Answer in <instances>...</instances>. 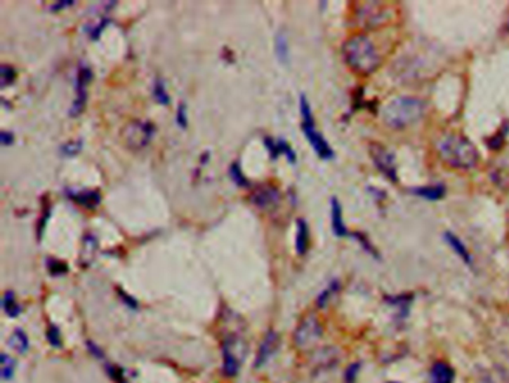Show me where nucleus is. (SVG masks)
Instances as JSON below:
<instances>
[{
  "mask_svg": "<svg viewBox=\"0 0 509 383\" xmlns=\"http://www.w3.org/2000/svg\"><path fill=\"white\" fill-rule=\"evenodd\" d=\"M208 161H209V152H205V154H202V159H200V163H202L205 166Z\"/></svg>",
  "mask_w": 509,
  "mask_h": 383,
  "instance_id": "79ce46f5",
  "label": "nucleus"
},
{
  "mask_svg": "<svg viewBox=\"0 0 509 383\" xmlns=\"http://www.w3.org/2000/svg\"><path fill=\"white\" fill-rule=\"evenodd\" d=\"M454 372L445 363H436L430 373V383H453Z\"/></svg>",
  "mask_w": 509,
  "mask_h": 383,
  "instance_id": "6ab92c4d",
  "label": "nucleus"
},
{
  "mask_svg": "<svg viewBox=\"0 0 509 383\" xmlns=\"http://www.w3.org/2000/svg\"><path fill=\"white\" fill-rule=\"evenodd\" d=\"M175 121H176V126L183 130H185L188 127V106L185 102H181L178 105V107H176Z\"/></svg>",
  "mask_w": 509,
  "mask_h": 383,
  "instance_id": "473e14b6",
  "label": "nucleus"
},
{
  "mask_svg": "<svg viewBox=\"0 0 509 383\" xmlns=\"http://www.w3.org/2000/svg\"><path fill=\"white\" fill-rule=\"evenodd\" d=\"M275 54L282 65H289V62H290L289 38L282 30H279L275 36Z\"/></svg>",
  "mask_w": 509,
  "mask_h": 383,
  "instance_id": "412c9836",
  "label": "nucleus"
},
{
  "mask_svg": "<svg viewBox=\"0 0 509 383\" xmlns=\"http://www.w3.org/2000/svg\"><path fill=\"white\" fill-rule=\"evenodd\" d=\"M98 249H99L98 237L93 233L84 234V237H82V246H81V255H79V262L82 267L91 264L94 258H96Z\"/></svg>",
  "mask_w": 509,
  "mask_h": 383,
  "instance_id": "2eb2a0df",
  "label": "nucleus"
},
{
  "mask_svg": "<svg viewBox=\"0 0 509 383\" xmlns=\"http://www.w3.org/2000/svg\"><path fill=\"white\" fill-rule=\"evenodd\" d=\"M82 147H84V142H82V139L70 140V142L63 143L60 152L65 155V157L70 159V157H75V155H78L82 151Z\"/></svg>",
  "mask_w": 509,
  "mask_h": 383,
  "instance_id": "7c9ffc66",
  "label": "nucleus"
},
{
  "mask_svg": "<svg viewBox=\"0 0 509 383\" xmlns=\"http://www.w3.org/2000/svg\"><path fill=\"white\" fill-rule=\"evenodd\" d=\"M342 57L347 66L360 75H371L381 66V55L368 36L359 33L342 45Z\"/></svg>",
  "mask_w": 509,
  "mask_h": 383,
  "instance_id": "f03ea898",
  "label": "nucleus"
},
{
  "mask_svg": "<svg viewBox=\"0 0 509 383\" xmlns=\"http://www.w3.org/2000/svg\"><path fill=\"white\" fill-rule=\"evenodd\" d=\"M369 155L378 172L383 173L393 184L399 182L396 157L392 151L387 149L381 143H371Z\"/></svg>",
  "mask_w": 509,
  "mask_h": 383,
  "instance_id": "6e6552de",
  "label": "nucleus"
},
{
  "mask_svg": "<svg viewBox=\"0 0 509 383\" xmlns=\"http://www.w3.org/2000/svg\"><path fill=\"white\" fill-rule=\"evenodd\" d=\"M9 346L15 352H18L21 355L26 354L29 351V348H30V340H29V336L26 334V331L21 330V328H17L13 332V336H11V339H9Z\"/></svg>",
  "mask_w": 509,
  "mask_h": 383,
  "instance_id": "4be33fe9",
  "label": "nucleus"
},
{
  "mask_svg": "<svg viewBox=\"0 0 509 383\" xmlns=\"http://www.w3.org/2000/svg\"><path fill=\"white\" fill-rule=\"evenodd\" d=\"M330 220H331V231L336 237H350L351 231L344 221V210L338 197L330 199Z\"/></svg>",
  "mask_w": 509,
  "mask_h": 383,
  "instance_id": "4468645a",
  "label": "nucleus"
},
{
  "mask_svg": "<svg viewBox=\"0 0 509 383\" xmlns=\"http://www.w3.org/2000/svg\"><path fill=\"white\" fill-rule=\"evenodd\" d=\"M46 269H48L50 274L54 278L63 276V274H66L69 271V267H67L66 262L62 261V260H55V258L46 260Z\"/></svg>",
  "mask_w": 509,
  "mask_h": 383,
  "instance_id": "c85d7f7f",
  "label": "nucleus"
},
{
  "mask_svg": "<svg viewBox=\"0 0 509 383\" xmlns=\"http://www.w3.org/2000/svg\"><path fill=\"white\" fill-rule=\"evenodd\" d=\"M67 193L66 196L74 200L78 206L86 208V209H96L100 201H102V196L99 189H66Z\"/></svg>",
  "mask_w": 509,
  "mask_h": 383,
  "instance_id": "ddd939ff",
  "label": "nucleus"
},
{
  "mask_svg": "<svg viewBox=\"0 0 509 383\" xmlns=\"http://www.w3.org/2000/svg\"><path fill=\"white\" fill-rule=\"evenodd\" d=\"M74 5H75L74 0H63V2H57V4H54V5L51 6V11L57 12V11H62V9H65V8H70V6H74Z\"/></svg>",
  "mask_w": 509,
  "mask_h": 383,
  "instance_id": "a19ab883",
  "label": "nucleus"
},
{
  "mask_svg": "<svg viewBox=\"0 0 509 383\" xmlns=\"http://www.w3.org/2000/svg\"><path fill=\"white\" fill-rule=\"evenodd\" d=\"M15 137H14V133H11V131H6L4 130L2 133H0V143L6 148V147H11L14 143Z\"/></svg>",
  "mask_w": 509,
  "mask_h": 383,
  "instance_id": "58836bf2",
  "label": "nucleus"
},
{
  "mask_svg": "<svg viewBox=\"0 0 509 383\" xmlns=\"http://www.w3.org/2000/svg\"><path fill=\"white\" fill-rule=\"evenodd\" d=\"M223 352V372L226 376H236L245 361L248 354V344L238 332H229L221 344Z\"/></svg>",
  "mask_w": 509,
  "mask_h": 383,
  "instance_id": "39448f33",
  "label": "nucleus"
},
{
  "mask_svg": "<svg viewBox=\"0 0 509 383\" xmlns=\"http://www.w3.org/2000/svg\"><path fill=\"white\" fill-rule=\"evenodd\" d=\"M310 225L303 220L299 218L296 221V241H294V248H296V254L303 257L308 249H310Z\"/></svg>",
  "mask_w": 509,
  "mask_h": 383,
  "instance_id": "dca6fc26",
  "label": "nucleus"
},
{
  "mask_svg": "<svg viewBox=\"0 0 509 383\" xmlns=\"http://www.w3.org/2000/svg\"><path fill=\"white\" fill-rule=\"evenodd\" d=\"M14 372H15V361L13 360V356H9L8 354H2L0 355V376L5 382L11 380L14 377Z\"/></svg>",
  "mask_w": 509,
  "mask_h": 383,
  "instance_id": "a878e982",
  "label": "nucleus"
},
{
  "mask_svg": "<svg viewBox=\"0 0 509 383\" xmlns=\"http://www.w3.org/2000/svg\"><path fill=\"white\" fill-rule=\"evenodd\" d=\"M506 29L509 30V20H508V22H506Z\"/></svg>",
  "mask_w": 509,
  "mask_h": 383,
  "instance_id": "37998d69",
  "label": "nucleus"
},
{
  "mask_svg": "<svg viewBox=\"0 0 509 383\" xmlns=\"http://www.w3.org/2000/svg\"><path fill=\"white\" fill-rule=\"evenodd\" d=\"M435 148L439 159L457 170L475 169L480 161L477 147L463 135L447 133L436 140Z\"/></svg>",
  "mask_w": 509,
  "mask_h": 383,
  "instance_id": "f257e3e1",
  "label": "nucleus"
},
{
  "mask_svg": "<svg viewBox=\"0 0 509 383\" xmlns=\"http://www.w3.org/2000/svg\"><path fill=\"white\" fill-rule=\"evenodd\" d=\"M156 131L157 128L151 121L133 119L121 130V137L127 148L132 151H140L150 145L154 136H156Z\"/></svg>",
  "mask_w": 509,
  "mask_h": 383,
  "instance_id": "0eeeda50",
  "label": "nucleus"
},
{
  "mask_svg": "<svg viewBox=\"0 0 509 383\" xmlns=\"http://www.w3.org/2000/svg\"><path fill=\"white\" fill-rule=\"evenodd\" d=\"M118 294H120V297H121V300L127 304V307H130V309H138V302L135 300V298L132 297V295H128L127 293H124L123 290H118Z\"/></svg>",
  "mask_w": 509,
  "mask_h": 383,
  "instance_id": "4c0bfd02",
  "label": "nucleus"
},
{
  "mask_svg": "<svg viewBox=\"0 0 509 383\" xmlns=\"http://www.w3.org/2000/svg\"><path fill=\"white\" fill-rule=\"evenodd\" d=\"M425 103L424 100L414 98V95H399L390 100L383 107V121L385 126L395 130H404L417 124L424 116Z\"/></svg>",
  "mask_w": 509,
  "mask_h": 383,
  "instance_id": "7ed1b4c3",
  "label": "nucleus"
},
{
  "mask_svg": "<svg viewBox=\"0 0 509 383\" xmlns=\"http://www.w3.org/2000/svg\"><path fill=\"white\" fill-rule=\"evenodd\" d=\"M15 79H17V70L13 66L9 65L0 66V87L8 88L9 86H13Z\"/></svg>",
  "mask_w": 509,
  "mask_h": 383,
  "instance_id": "cd10ccee",
  "label": "nucleus"
},
{
  "mask_svg": "<svg viewBox=\"0 0 509 383\" xmlns=\"http://www.w3.org/2000/svg\"><path fill=\"white\" fill-rule=\"evenodd\" d=\"M250 201L260 210H274L281 203V191L275 185H260L250 194Z\"/></svg>",
  "mask_w": 509,
  "mask_h": 383,
  "instance_id": "9d476101",
  "label": "nucleus"
},
{
  "mask_svg": "<svg viewBox=\"0 0 509 383\" xmlns=\"http://www.w3.org/2000/svg\"><path fill=\"white\" fill-rule=\"evenodd\" d=\"M229 175L232 177V181L234 182V185H238L239 188H250L251 187V182L248 181V177L242 172V167H241L239 161H233L230 164Z\"/></svg>",
  "mask_w": 509,
  "mask_h": 383,
  "instance_id": "393cba45",
  "label": "nucleus"
},
{
  "mask_svg": "<svg viewBox=\"0 0 509 383\" xmlns=\"http://www.w3.org/2000/svg\"><path fill=\"white\" fill-rule=\"evenodd\" d=\"M46 340H48L54 348H62V334L57 325L51 324L48 328H46Z\"/></svg>",
  "mask_w": 509,
  "mask_h": 383,
  "instance_id": "f704fd0d",
  "label": "nucleus"
},
{
  "mask_svg": "<svg viewBox=\"0 0 509 383\" xmlns=\"http://www.w3.org/2000/svg\"><path fill=\"white\" fill-rule=\"evenodd\" d=\"M263 143L265 147L269 152V157L270 160H278L279 159V149H278V139H274V137H269L266 136L263 139Z\"/></svg>",
  "mask_w": 509,
  "mask_h": 383,
  "instance_id": "c9c22d12",
  "label": "nucleus"
},
{
  "mask_svg": "<svg viewBox=\"0 0 509 383\" xmlns=\"http://www.w3.org/2000/svg\"><path fill=\"white\" fill-rule=\"evenodd\" d=\"M50 203L48 205L44 206V212H42V220L39 221V238H42V234H44V230H45V225L46 222H48L50 220Z\"/></svg>",
  "mask_w": 509,
  "mask_h": 383,
  "instance_id": "e433bc0d",
  "label": "nucleus"
},
{
  "mask_svg": "<svg viewBox=\"0 0 509 383\" xmlns=\"http://www.w3.org/2000/svg\"><path fill=\"white\" fill-rule=\"evenodd\" d=\"M278 149H279V155H286L289 163H291V164L298 163V155H296V151L291 148V145L286 139H278Z\"/></svg>",
  "mask_w": 509,
  "mask_h": 383,
  "instance_id": "2f4dec72",
  "label": "nucleus"
},
{
  "mask_svg": "<svg viewBox=\"0 0 509 383\" xmlns=\"http://www.w3.org/2000/svg\"><path fill=\"white\" fill-rule=\"evenodd\" d=\"M152 99L161 106L171 105V94L168 87H166V81L160 76H157L152 82Z\"/></svg>",
  "mask_w": 509,
  "mask_h": 383,
  "instance_id": "aec40b11",
  "label": "nucleus"
},
{
  "mask_svg": "<svg viewBox=\"0 0 509 383\" xmlns=\"http://www.w3.org/2000/svg\"><path fill=\"white\" fill-rule=\"evenodd\" d=\"M279 349V334L277 331H269L260 343V348L256 355V368L265 367Z\"/></svg>",
  "mask_w": 509,
  "mask_h": 383,
  "instance_id": "f8f14e48",
  "label": "nucleus"
},
{
  "mask_svg": "<svg viewBox=\"0 0 509 383\" xmlns=\"http://www.w3.org/2000/svg\"><path fill=\"white\" fill-rule=\"evenodd\" d=\"M444 238H445V242L449 246H451V249L460 257V260L463 261L466 266H472L473 264L472 253L468 249V246L465 245V242L461 241V238L457 234H454L453 231H445L444 233Z\"/></svg>",
  "mask_w": 509,
  "mask_h": 383,
  "instance_id": "f3484780",
  "label": "nucleus"
},
{
  "mask_svg": "<svg viewBox=\"0 0 509 383\" xmlns=\"http://www.w3.org/2000/svg\"><path fill=\"white\" fill-rule=\"evenodd\" d=\"M323 332L324 330L319 319L314 314L306 315L305 318H302V321L299 322L293 332V343L296 346V349L299 351L312 349L314 346H317V343L322 340Z\"/></svg>",
  "mask_w": 509,
  "mask_h": 383,
  "instance_id": "423d86ee",
  "label": "nucleus"
},
{
  "mask_svg": "<svg viewBox=\"0 0 509 383\" xmlns=\"http://www.w3.org/2000/svg\"><path fill=\"white\" fill-rule=\"evenodd\" d=\"M299 111L302 118V130L306 140L310 142V145L315 151L322 160H333L335 159V151L330 147V143L326 140V137L319 133L317 126H315V118L312 114V107L310 100L305 94H300L299 99Z\"/></svg>",
  "mask_w": 509,
  "mask_h": 383,
  "instance_id": "20e7f679",
  "label": "nucleus"
},
{
  "mask_svg": "<svg viewBox=\"0 0 509 383\" xmlns=\"http://www.w3.org/2000/svg\"><path fill=\"white\" fill-rule=\"evenodd\" d=\"M2 307L9 318H17L21 314V306L18 304L14 291H6L2 298Z\"/></svg>",
  "mask_w": 509,
  "mask_h": 383,
  "instance_id": "5701e85b",
  "label": "nucleus"
},
{
  "mask_svg": "<svg viewBox=\"0 0 509 383\" xmlns=\"http://www.w3.org/2000/svg\"><path fill=\"white\" fill-rule=\"evenodd\" d=\"M411 194L418 196V197L425 199V200H430V201H436V200H441V199L445 197L447 188L442 184L428 185V187H417V188H411Z\"/></svg>",
  "mask_w": 509,
  "mask_h": 383,
  "instance_id": "a211bd4d",
  "label": "nucleus"
},
{
  "mask_svg": "<svg viewBox=\"0 0 509 383\" xmlns=\"http://www.w3.org/2000/svg\"><path fill=\"white\" fill-rule=\"evenodd\" d=\"M508 131H509V123H505V124L501 127V130L497 131L496 135H493V136L487 140V143H489V148H490V149H501V148L503 147V143H505L506 136H508Z\"/></svg>",
  "mask_w": 509,
  "mask_h": 383,
  "instance_id": "c756f323",
  "label": "nucleus"
},
{
  "mask_svg": "<svg viewBox=\"0 0 509 383\" xmlns=\"http://www.w3.org/2000/svg\"><path fill=\"white\" fill-rule=\"evenodd\" d=\"M93 79V72L90 66L86 63H81L77 72V81H75V100L70 106L69 115L70 116H79L86 109L87 99H88V83Z\"/></svg>",
  "mask_w": 509,
  "mask_h": 383,
  "instance_id": "1a4fd4ad",
  "label": "nucleus"
},
{
  "mask_svg": "<svg viewBox=\"0 0 509 383\" xmlns=\"http://www.w3.org/2000/svg\"><path fill=\"white\" fill-rule=\"evenodd\" d=\"M339 290H341V282L336 281V279L331 281L329 283L327 288L317 297V306L319 309H324L331 302V298H333L339 293Z\"/></svg>",
  "mask_w": 509,
  "mask_h": 383,
  "instance_id": "b1692460",
  "label": "nucleus"
},
{
  "mask_svg": "<svg viewBox=\"0 0 509 383\" xmlns=\"http://www.w3.org/2000/svg\"><path fill=\"white\" fill-rule=\"evenodd\" d=\"M357 17L363 27L375 29L387 21V18H388L387 6L383 4H375V2L360 5L359 11H357Z\"/></svg>",
  "mask_w": 509,
  "mask_h": 383,
  "instance_id": "9b49d317",
  "label": "nucleus"
},
{
  "mask_svg": "<svg viewBox=\"0 0 509 383\" xmlns=\"http://www.w3.org/2000/svg\"><path fill=\"white\" fill-rule=\"evenodd\" d=\"M110 24V18L108 17H102L94 26L88 27V34L91 41H98L100 38V34L103 33V30L106 29V26Z\"/></svg>",
  "mask_w": 509,
  "mask_h": 383,
  "instance_id": "72a5a7b5",
  "label": "nucleus"
},
{
  "mask_svg": "<svg viewBox=\"0 0 509 383\" xmlns=\"http://www.w3.org/2000/svg\"><path fill=\"white\" fill-rule=\"evenodd\" d=\"M357 372H359V364L350 365V368L347 370V373H345V383H356Z\"/></svg>",
  "mask_w": 509,
  "mask_h": 383,
  "instance_id": "ea45409f",
  "label": "nucleus"
},
{
  "mask_svg": "<svg viewBox=\"0 0 509 383\" xmlns=\"http://www.w3.org/2000/svg\"><path fill=\"white\" fill-rule=\"evenodd\" d=\"M350 237H352L354 241H356V242H357V243L363 248L364 253H368V254H369V255H372L374 258H380V254H378L376 248L372 245V242L369 241L368 236L363 234V233H359V231H352Z\"/></svg>",
  "mask_w": 509,
  "mask_h": 383,
  "instance_id": "bb28decb",
  "label": "nucleus"
}]
</instances>
